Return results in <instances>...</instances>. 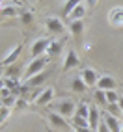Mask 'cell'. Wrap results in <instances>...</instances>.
Wrapping results in <instances>:
<instances>
[{
	"instance_id": "cell-5",
	"label": "cell",
	"mask_w": 123,
	"mask_h": 132,
	"mask_svg": "<svg viewBox=\"0 0 123 132\" xmlns=\"http://www.w3.org/2000/svg\"><path fill=\"white\" fill-rule=\"evenodd\" d=\"M108 22L114 28H123V7L116 6L108 11Z\"/></svg>"
},
{
	"instance_id": "cell-17",
	"label": "cell",
	"mask_w": 123,
	"mask_h": 132,
	"mask_svg": "<svg viewBox=\"0 0 123 132\" xmlns=\"http://www.w3.org/2000/svg\"><path fill=\"white\" fill-rule=\"evenodd\" d=\"M71 89L75 93H86L88 91V86H86V82L82 80L80 76H75L73 80H71Z\"/></svg>"
},
{
	"instance_id": "cell-20",
	"label": "cell",
	"mask_w": 123,
	"mask_h": 132,
	"mask_svg": "<svg viewBox=\"0 0 123 132\" xmlns=\"http://www.w3.org/2000/svg\"><path fill=\"white\" fill-rule=\"evenodd\" d=\"M60 50H62V41L50 39V45H49V48H47V56H49V58H50V56H58Z\"/></svg>"
},
{
	"instance_id": "cell-36",
	"label": "cell",
	"mask_w": 123,
	"mask_h": 132,
	"mask_svg": "<svg viewBox=\"0 0 123 132\" xmlns=\"http://www.w3.org/2000/svg\"><path fill=\"white\" fill-rule=\"evenodd\" d=\"M0 21H2V17H0Z\"/></svg>"
},
{
	"instance_id": "cell-35",
	"label": "cell",
	"mask_w": 123,
	"mask_h": 132,
	"mask_svg": "<svg viewBox=\"0 0 123 132\" xmlns=\"http://www.w3.org/2000/svg\"><path fill=\"white\" fill-rule=\"evenodd\" d=\"M121 132H123V125H121Z\"/></svg>"
},
{
	"instance_id": "cell-7",
	"label": "cell",
	"mask_w": 123,
	"mask_h": 132,
	"mask_svg": "<svg viewBox=\"0 0 123 132\" xmlns=\"http://www.w3.org/2000/svg\"><path fill=\"white\" fill-rule=\"evenodd\" d=\"M80 78L86 82V86L88 87H91V86H97V82H99V73L95 71V69H91V67H86V69H82L80 71Z\"/></svg>"
},
{
	"instance_id": "cell-21",
	"label": "cell",
	"mask_w": 123,
	"mask_h": 132,
	"mask_svg": "<svg viewBox=\"0 0 123 132\" xmlns=\"http://www.w3.org/2000/svg\"><path fill=\"white\" fill-rule=\"evenodd\" d=\"M78 4H82V0H67V2L64 4V11H62V15H64L65 19H67V15L71 13V11L75 10V7H76Z\"/></svg>"
},
{
	"instance_id": "cell-23",
	"label": "cell",
	"mask_w": 123,
	"mask_h": 132,
	"mask_svg": "<svg viewBox=\"0 0 123 132\" xmlns=\"http://www.w3.org/2000/svg\"><path fill=\"white\" fill-rule=\"evenodd\" d=\"M93 97H95V101H97V104H101V106H106V93L104 91H101V89H95V93H93Z\"/></svg>"
},
{
	"instance_id": "cell-3",
	"label": "cell",
	"mask_w": 123,
	"mask_h": 132,
	"mask_svg": "<svg viewBox=\"0 0 123 132\" xmlns=\"http://www.w3.org/2000/svg\"><path fill=\"white\" fill-rule=\"evenodd\" d=\"M54 108L58 110L60 116L64 117H73L75 116V110H76V102L73 99H62L60 102L54 104Z\"/></svg>"
},
{
	"instance_id": "cell-6",
	"label": "cell",
	"mask_w": 123,
	"mask_h": 132,
	"mask_svg": "<svg viewBox=\"0 0 123 132\" xmlns=\"http://www.w3.org/2000/svg\"><path fill=\"white\" fill-rule=\"evenodd\" d=\"M54 101V87H45L37 97H36V106H49Z\"/></svg>"
},
{
	"instance_id": "cell-16",
	"label": "cell",
	"mask_w": 123,
	"mask_h": 132,
	"mask_svg": "<svg viewBox=\"0 0 123 132\" xmlns=\"http://www.w3.org/2000/svg\"><path fill=\"white\" fill-rule=\"evenodd\" d=\"M67 28H69V32H71V36L78 39L82 36V32H84V21H73V22L67 24Z\"/></svg>"
},
{
	"instance_id": "cell-19",
	"label": "cell",
	"mask_w": 123,
	"mask_h": 132,
	"mask_svg": "<svg viewBox=\"0 0 123 132\" xmlns=\"http://www.w3.org/2000/svg\"><path fill=\"white\" fill-rule=\"evenodd\" d=\"M75 116H78V117H86L88 119V116H90V104L88 102H78L76 104V110H75Z\"/></svg>"
},
{
	"instance_id": "cell-11",
	"label": "cell",
	"mask_w": 123,
	"mask_h": 132,
	"mask_svg": "<svg viewBox=\"0 0 123 132\" xmlns=\"http://www.w3.org/2000/svg\"><path fill=\"white\" fill-rule=\"evenodd\" d=\"M49 121L52 123V127H56L60 130H69L71 127H69V123L65 121L64 116H60L58 112H49Z\"/></svg>"
},
{
	"instance_id": "cell-25",
	"label": "cell",
	"mask_w": 123,
	"mask_h": 132,
	"mask_svg": "<svg viewBox=\"0 0 123 132\" xmlns=\"http://www.w3.org/2000/svg\"><path fill=\"white\" fill-rule=\"evenodd\" d=\"M11 95H13V93H11V89H10V87H7L6 84H4L2 87H0V101H2V102H4L6 99H10Z\"/></svg>"
},
{
	"instance_id": "cell-12",
	"label": "cell",
	"mask_w": 123,
	"mask_h": 132,
	"mask_svg": "<svg viewBox=\"0 0 123 132\" xmlns=\"http://www.w3.org/2000/svg\"><path fill=\"white\" fill-rule=\"evenodd\" d=\"M45 26H47V30L52 32V34H62V32L65 30L64 22H62V19H58V17H49L47 22H45Z\"/></svg>"
},
{
	"instance_id": "cell-8",
	"label": "cell",
	"mask_w": 123,
	"mask_h": 132,
	"mask_svg": "<svg viewBox=\"0 0 123 132\" xmlns=\"http://www.w3.org/2000/svg\"><path fill=\"white\" fill-rule=\"evenodd\" d=\"M21 52H22V45H17V47H13L7 54L2 58V61H0V65L2 67H11L15 61H17V58L21 56Z\"/></svg>"
},
{
	"instance_id": "cell-14",
	"label": "cell",
	"mask_w": 123,
	"mask_h": 132,
	"mask_svg": "<svg viewBox=\"0 0 123 132\" xmlns=\"http://www.w3.org/2000/svg\"><path fill=\"white\" fill-rule=\"evenodd\" d=\"M49 75H50V71H43V73L32 76V78H26V80H24V86H26V87H36V86H39V84L45 82Z\"/></svg>"
},
{
	"instance_id": "cell-24",
	"label": "cell",
	"mask_w": 123,
	"mask_h": 132,
	"mask_svg": "<svg viewBox=\"0 0 123 132\" xmlns=\"http://www.w3.org/2000/svg\"><path fill=\"white\" fill-rule=\"evenodd\" d=\"M104 93H106V102H108V104H116V102H118L119 95H118L116 89H114V91H104ZM108 104H106V106H108Z\"/></svg>"
},
{
	"instance_id": "cell-1",
	"label": "cell",
	"mask_w": 123,
	"mask_h": 132,
	"mask_svg": "<svg viewBox=\"0 0 123 132\" xmlns=\"http://www.w3.org/2000/svg\"><path fill=\"white\" fill-rule=\"evenodd\" d=\"M49 56H39V58H36V60H32L28 65H26V69H24V80L26 78H32V76H36V75H39V73H43L45 71V67H47V63H49Z\"/></svg>"
},
{
	"instance_id": "cell-27",
	"label": "cell",
	"mask_w": 123,
	"mask_h": 132,
	"mask_svg": "<svg viewBox=\"0 0 123 132\" xmlns=\"http://www.w3.org/2000/svg\"><path fill=\"white\" fill-rule=\"evenodd\" d=\"M15 76H19V69L11 65L10 69H7V73H6V78H13V80H15Z\"/></svg>"
},
{
	"instance_id": "cell-10",
	"label": "cell",
	"mask_w": 123,
	"mask_h": 132,
	"mask_svg": "<svg viewBox=\"0 0 123 132\" xmlns=\"http://www.w3.org/2000/svg\"><path fill=\"white\" fill-rule=\"evenodd\" d=\"M103 121V113L99 112V108L95 104H90V116H88V123H90V128L91 130H97L99 123Z\"/></svg>"
},
{
	"instance_id": "cell-15",
	"label": "cell",
	"mask_w": 123,
	"mask_h": 132,
	"mask_svg": "<svg viewBox=\"0 0 123 132\" xmlns=\"http://www.w3.org/2000/svg\"><path fill=\"white\" fill-rule=\"evenodd\" d=\"M103 119L106 121V125H108V128H110L112 132H121V125H119L118 117H114V116H110L108 112H104V113H103Z\"/></svg>"
},
{
	"instance_id": "cell-2",
	"label": "cell",
	"mask_w": 123,
	"mask_h": 132,
	"mask_svg": "<svg viewBox=\"0 0 123 132\" xmlns=\"http://www.w3.org/2000/svg\"><path fill=\"white\" fill-rule=\"evenodd\" d=\"M49 45H50V39H47V37H37L36 41L32 43V47H30V56H32V60H36V58H39V56H43V54L47 56Z\"/></svg>"
},
{
	"instance_id": "cell-32",
	"label": "cell",
	"mask_w": 123,
	"mask_h": 132,
	"mask_svg": "<svg viewBox=\"0 0 123 132\" xmlns=\"http://www.w3.org/2000/svg\"><path fill=\"white\" fill-rule=\"evenodd\" d=\"M116 104H118V108L123 112V95H119V99H118V102H116Z\"/></svg>"
},
{
	"instance_id": "cell-18",
	"label": "cell",
	"mask_w": 123,
	"mask_h": 132,
	"mask_svg": "<svg viewBox=\"0 0 123 132\" xmlns=\"http://www.w3.org/2000/svg\"><path fill=\"white\" fill-rule=\"evenodd\" d=\"M17 15H22V11L19 10V7L15 6H2L0 7V17H17Z\"/></svg>"
},
{
	"instance_id": "cell-31",
	"label": "cell",
	"mask_w": 123,
	"mask_h": 132,
	"mask_svg": "<svg viewBox=\"0 0 123 132\" xmlns=\"http://www.w3.org/2000/svg\"><path fill=\"white\" fill-rule=\"evenodd\" d=\"M84 2H86L88 7H95V6H97V0H84Z\"/></svg>"
},
{
	"instance_id": "cell-22",
	"label": "cell",
	"mask_w": 123,
	"mask_h": 132,
	"mask_svg": "<svg viewBox=\"0 0 123 132\" xmlns=\"http://www.w3.org/2000/svg\"><path fill=\"white\" fill-rule=\"evenodd\" d=\"M73 125L76 130H82V128H90V123H88L86 117H78V116H73Z\"/></svg>"
},
{
	"instance_id": "cell-30",
	"label": "cell",
	"mask_w": 123,
	"mask_h": 132,
	"mask_svg": "<svg viewBox=\"0 0 123 132\" xmlns=\"http://www.w3.org/2000/svg\"><path fill=\"white\" fill-rule=\"evenodd\" d=\"M13 104H15V95H11L10 99H6V101L2 102V106H6V108H11Z\"/></svg>"
},
{
	"instance_id": "cell-4",
	"label": "cell",
	"mask_w": 123,
	"mask_h": 132,
	"mask_svg": "<svg viewBox=\"0 0 123 132\" xmlns=\"http://www.w3.org/2000/svg\"><path fill=\"white\" fill-rule=\"evenodd\" d=\"M78 65H80V58H78L76 50H75V48H69V50L65 52V60H64L62 69H64V71H69V69H76Z\"/></svg>"
},
{
	"instance_id": "cell-26",
	"label": "cell",
	"mask_w": 123,
	"mask_h": 132,
	"mask_svg": "<svg viewBox=\"0 0 123 132\" xmlns=\"http://www.w3.org/2000/svg\"><path fill=\"white\" fill-rule=\"evenodd\" d=\"M21 21H22V24H32L34 22V13L32 11H22V15H21Z\"/></svg>"
},
{
	"instance_id": "cell-34",
	"label": "cell",
	"mask_w": 123,
	"mask_h": 132,
	"mask_svg": "<svg viewBox=\"0 0 123 132\" xmlns=\"http://www.w3.org/2000/svg\"><path fill=\"white\" fill-rule=\"evenodd\" d=\"M19 2H26V0H19Z\"/></svg>"
},
{
	"instance_id": "cell-29",
	"label": "cell",
	"mask_w": 123,
	"mask_h": 132,
	"mask_svg": "<svg viewBox=\"0 0 123 132\" xmlns=\"http://www.w3.org/2000/svg\"><path fill=\"white\" fill-rule=\"evenodd\" d=\"M95 132H112V130L108 128V125H106V121L103 119V121L99 123V127H97V130H95Z\"/></svg>"
},
{
	"instance_id": "cell-28",
	"label": "cell",
	"mask_w": 123,
	"mask_h": 132,
	"mask_svg": "<svg viewBox=\"0 0 123 132\" xmlns=\"http://www.w3.org/2000/svg\"><path fill=\"white\" fill-rule=\"evenodd\" d=\"M7 116H10V108L2 106V108H0V123H4L7 119Z\"/></svg>"
},
{
	"instance_id": "cell-9",
	"label": "cell",
	"mask_w": 123,
	"mask_h": 132,
	"mask_svg": "<svg viewBox=\"0 0 123 132\" xmlns=\"http://www.w3.org/2000/svg\"><path fill=\"white\" fill-rule=\"evenodd\" d=\"M97 89H101V91H114L118 87V82L114 80V78L110 76V75H103L101 78H99V82H97Z\"/></svg>"
},
{
	"instance_id": "cell-13",
	"label": "cell",
	"mask_w": 123,
	"mask_h": 132,
	"mask_svg": "<svg viewBox=\"0 0 123 132\" xmlns=\"http://www.w3.org/2000/svg\"><path fill=\"white\" fill-rule=\"evenodd\" d=\"M86 10H88V6H86V4H78L75 10L67 15V21H69V22H73V21H82V19H84V15L88 13Z\"/></svg>"
},
{
	"instance_id": "cell-33",
	"label": "cell",
	"mask_w": 123,
	"mask_h": 132,
	"mask_svg": "<svg viewBox=\"0 0 123 132\" xmlns=\"http://www.w3.org/2000/svg\"><path fill=\"white\" fill-rule=\"evenodd\" d=\"M0 80H2V73H0Z\"/></svg>"
}]
</instances>
